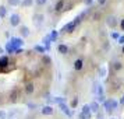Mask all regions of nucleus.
Here are the masks:
<instances>
[{
    "instance_id": "obj_27",
    "label": "nucleus",
    "mask_w": 124,
    "mask_h": 119,
    "mask_svg": "<svg viewBox=\"0 0 124 119\" xmlns=\"http://www.w3.org/2000/svg\"><path fill=\"white\" fill-rule=\"evenodd\" d=\"M42 60H43V63L50 64V57H49V56H43V59H42Z\"/></svg>"
},
{
    "instance_id": "obj_14",
    "label": "nucleus",
    "mask_w": 124,
    "mask_h": 119,
    "mask_svg": "<svg viewBox=\"0 0 124 119\" xmlns=\"http://www.w3.org/2000/svg\"><path fill=\"white\" fill-rule=\"evenodd\" d=\"M20 32H21V35H23L24 38H27V37L29 35V29H28V27H21Z\"/></svg>"
},
{
    "instance_id": "obj_29",
    "label": "nucleus",
    "mask_w": 124,
    "mask_h": 119,
    "mask_svg": "<svg viewBox=\"0 0 124 119\" xmlns=\"http://www.w3.org/2000/svg\"><path fill=\"white\" fill-rule=\"evenodd\" d=\"M35 18H36L38 21H42V18H43V16H40V14H38V16H35Z\"/></svg>"
},
{
    "instance_id": "obj_35",
    "label": "nucleus",
    "mask_w": 124,
    "mask_h": 119,
    "mask_svg": "<svg viewBox=\"0 0 124 119\" xmlns=\"http://www.w3.org/2000/svg\"><path fill=\"white\" fill-rule=\"evenodd\" d=\"M123 53H124V45H123Z\"/></svg>"
},
{
    "instance_id": "obj_32",
    "label": "nucleus",
    "mask_w": 124,
    "mask_h": 119,
    "mask_svg": "<svg viewBox=\"0 0 124 119\" xmlns=\"http://www.w3.org/2000/svg\"><path fill=\"white\" fill-rule=\"evenodd\" d=\"M98 1H99V4H101V6H103V4L106 3V0H98Z\"/></svg>"
},
{
    "instance_id": "obj_18",
    "label": "nucleus",
    "mask_w": 124,
    "mask_h": 119,
    "mask_svg": "<svg viewBox=\"0 0 124 119\" xmlns=\"http://www.w3.org/2000/svg\"><path fill=\"white\" fill-rule=\"evenodd\" d=\"M7 16V9L4 6H0V17L3 18V17H6Z\"/></svg>"
},
{
    "instance_id": "obj_34",
    "label": "nucleus",
    "mask_w": 124,
    "mask_h": 119,
    "mask_svg": "<svg viewBox=\"0 0 124 119\" xmlns=\"http://www.w3.org/2000/svg\"><path fill=\"white\" fill-rule=\"evenodd\" d=\"M120 104H121V105H124V97L121 98V100H120Z\"/></svg>"
},
{
    "instance_id": "obj_3",
    "label": "nucleus",
    "mask_w": 124,
    "mask_h": 119,
    "mask_svg": "<svg viewBox=\"0 0 124 119\" xmlns=\"http://www.w3.org/2000/svg\"><path fill=\"white\" fill-rule=\"evenodd\" d=\"M10 44L13 45V48H14V51H17V49H20V46H23L24 41L21 39V38H11V41H10Z\"/></svg>"
},
{
    "instance_id": "obj_16",
    "label": "nucleus",
    "mask_w": 124,
    "mask_h": 119,
    "mask_svg": "<svg viewBox=\"0 0 124 119\" xmlns=\"http://www.w3.org/2000/svg\"><path fill=\"white\" fill-rule=\"evenodd\" d=\"M107 24H109L110 27H116L117 21H116V18H114V17H109V18H107Z\"/></svg>"
},
{
    "instance_id": "obj_10",
    "label": "nucleus",
    "mask_w": 124,
    "mask_h": 119,
    "mask_svg": "<svg viewBox=\"0 0 124 119\" xmlns=\"http://www.w3.org/2000/svg\"><path fill=\"white\" fill-rule=\"evenodd\" d=\"M64 9V0H57L56 6H54V11H63Z\"/></svg>"
},
{
    "instance_id": "obj_4",
    "label": "nucleus",
    "mask_w": 124,
    "mask_h": 119,
    "mask_svg": "<svg viewBox=\"0 0 124 119\" xmlns=\"http://www.w3.org/2000/svg\"><path fill=\"white\" fill-rule=\"evenodd\" d=\"M20 16L18 14H11V17H10V24H11L13 27H17V25H20Z\"/></svg>"
},
{
    "instance_id": "obj_13",
    "label": "nucleus",
    "mask_w": 124,
    "mask_h": 119,
    "mask_svg": "<svg viewBox=\"0 0 124 119\" xmlns=\"http://www.w3.org/2000/svg\"><path fill=\"white\" fill-rule=\"evenodd\" d=\"M89 108H91L92 112H98V111H99V104H98L96 101H92L91 102V105H89Z\"/></svg>"
},
{
    "instance_id": "obj_22",
    "label": "nucleus",
    "mask_w": 124,
    "mask_h": 119,
    "mask_svg": "<svg viewBox=\"0 0 124 119\" xmlns=\"http://www.w3.org/2000/svg\"><path fill=\"white\" fill-rule=\"evenodd\" d=\"M6 51L8 52V53H13V52H16V51H14V48H13V45L10 44V42L7 44V46H6Z\"/></svg>"
},
{
    "instance_id": "obj_2",
    "label": "nucleus",
    "mask_w": 124,
    "mask_h": 119,
    "mask_svg": "<svg viewBox=\"0 0 124 119\" xmlns=\"http://www.w3.org/2000/svg\"><path fill=\"white\" fill-rule=\"evenodd\" d=\"M117 101H114V100H107L106 102H105V108H106L107 112H110L112 109H114V108H117Z\"/></svg>"
},
{
    "instance_id": "obj_7",
    "label": "nucleus",
    "mask_w": 124,
    "mask_h": 119,
    "mask_svg": "<svg viewBox=\"0 0 124 119\" xmlns=\"http://www.w3.org/2000/svg\"><path fill=\"white\" fill-rule=\"evenodd\" d=\"M57 51H59V53H62V55H67L68 53V46L64 45V44H60V45L57 46Z\"/></svg>"
},
{
    "instance_id": "obj_25",
    "label": "nucleus",
    "mask_w": 124,
    "mask_h": 119,
    "mask_svg": "<svg viewBox=\"0 0 124 119\" xmlns=\"http://www.w3.org/2000/svg\"><path fill=\"white\" fill-rule=\"evenodd\" d=\"M46 1H47V0H35V3H36L38 6H43V4H46Z\"/></svg>"
},
{
    "instance_id": "obj_28",
    "label": "nucleus",
    "mask_w": 124,
    "mask_h": 119,
    "mask_svg": "<svg viewBox=\"0 0 124 119\" xmlns=\"http://www.w3.org/2000/svg\"><path fill=\"white\" fill-rule=\"evenodd\" d=\"M118 44H121V45H124V35H123V37H120V38H118Z\"/></svg>"
},
{
    "instance_id": "obj_1",
    "label": "nucleus",
    "mask_w": 124,
    "mask_h": 119,
    "mask_svg": "<svg viewBox=\"0 0 124 119\" xmlns=\"http://www.w3.org/2000/svg\"><path fill=\"white\" fill-rule=\"evenodd\" d=\"M84 16H85V13H82L81 16H78V17L74 18V21H71V23L66 24V25H64V27L62 28V31H60V32H73L74 29L77 28V25L81 23V20L84 18Z\"/></svg>"
},
{
    "instance_id": "obj_26",
    "label": "nucleus",
    "mask_w": 124,
    "mask_h": 119,
    "mask_svg": "<svg viewBox=\"0 0 124 119\" xmlns=\"http://www.w3.org/2000/svg\"><path fill=\"white\" fill-rule=\"evenodd\" d=\"M110 37H112L113 39H118V38H120V35H118L117 32H112V34H110Z\"/></svg>"
},
{
    "instance_id": "obj_5",
    "label": "nucleus",
    "mask_w": 124,
    "mask_h": 119,
    "mask_svg": "<svg viewBox=\"0 0 124 119\" xmlns=\"http://www.w3.org/2000/svg\"><path fill=\"white\" fill-rule=\"evenodd\" d=\"M74 69H75V70H82V69H84V60H82V59H77V60H75V62H74Z\"/></svg>"
},
{
    "instance_id": "obj_31",
    "label": "nucleus",
    "mask_w": 124,
    "mask_h": 119,
    "mask_svg": "<svg viewBox=\"0 0 124 119\" xmlns=\"http://www.w3.org/2000/svg\"><path fill=\"white\" fill-rule=\"evenodd\" d=\"M99 17H101V14H99V13H96L95 16H93V20H99Z\"/></svg>"
},
{
    "instance_id": "obj_12",
    "label": "nucleus",
    "mask_w": 124,
    "mask_h": 119,
    "mask_svg": "<svg viewBox=\"0 0 124 119\" xmlns=\"http://www.w3.org/2000/svg\"><path fill=\"white\" fill-rule=\"evenodd\" d=\"M42 113H43V115H52V113H53V108L49 107V105H47V107H43L42 108Z\"/></svg>"
},
{
    "instance_id": "obj_15",
    "label": "nucleus",
    "mask_w": 124,
    "mask_h": 119,
    "mask_svg": "<svg viewBox=\"0 0 124 119\" xmlns=\"http://www.w3.org/2000/svg\"><path fill=\"white\" fill-rule=\"evenodd\" d=\"M17 97H18L17 90L11 91V92H10V101H11V102H16V101H17Z\"/></svg>"
},
{
    "instance_id": "obj_20",
    "label": "nucleus",
    "mask_w": 124,
    "mask_h": 119,
    "mask_svg": "<svg viewBox=\"0 0 124 119\" xmlns=\"http://www.w3.org/2000/svg\"><path fill=\"white\" fill-rule=\"evenodd\" d=\"M34 49H35L36 52H39V53H43V52L46 51L43 46H39V45H35V46H34Z\"/></svg>"
},
{
    "instance_id": "obj_21",
    "label": "nucleus",
    "mask_w": 124,
    "mask_h": 119,
    "mask_svg": "<svg viewBox=\"0 0 124 119\" xmlns=\"http://www.w3.org/2000/svg\"><path fill=\"white\" fill-rule=\"evenodd\" d=\"M57 37H59V32H57V31H52V32H50L52 41H56V39H57Z\"/></svg>"
},
{
    "instance_id": "obj_8",
    "label": "nucleus",
    "mask_w": 124,
    "mask_h": 119,
    "mask_svg": "<svg viewBox=\"0 0 124 119\" xmlns=\"http://www.w3.org/2000/svg\"><path fill=\"white\" fill-rule=\"evenodd\" d=\"M35 91V85H34V83H27L25 84V92L28 94V95H31L32 92Z\"/></svg>"
},
{
    "instance_id": "obj_11",
    "label": "nucleus",
    "mask_w": 124,
    "mask_h": 119,
    "mask_svg": "<svg viewBox=\"0 0 124 119\" xmlns=\"http://www.w3.org/2000/svg\"><path fill=\"white\" fill-rule=\"evenodd\" d=\"M81 113H84L86 118H91V108H89V105H84V107H82V112Z\"/></svg>"
},
{
    "instance_id": "obj_19",
    "label": "nucleus",
    "mask_w": 124,
    "mask_h": 119,
    "mask_svg": "<svg viewBox=\"0 0 124 119\" xmlns=\"http://www.w3.org/2000/svg\"><path fill=\"white\" fill-rule=\"evenodd\" d=\"M35 0H24L23 1V7H31L32 4H34Z\"/></svg>"
},
{
    "instance_id": "obj_6",
    "label": "nucleus",
    "mask_w": 124,
    "mask_h": 119,
    "mask_svg": "<svg viewBox=\"0 0 124 119\" xmlns=\"http://www.w3.org/2000/svg\"><path fill=\"white\" fill-rule=\"evenodd\" d=\"M8 63H10V60H8V57L7 56H1L0 57V69H6L7 66H8Z\"/></svg>"
},
{
    "instance_id": "obj_23",
    "label": "nucleus",
    "mask_w": 124,
    "mask_h": 119,
    "mask_svg": "<svg viewBox=\"0 0 124 119\" xmlns=\"http://www.w3.org/2000/svg\"><path fill=\"white\" fill-rule=\"evenodd\" d=\"M7 3L10 6H18L20 4V0H7Z\"/></svg>"
},
{
    "instance_id": "obj_33",
    "label": "nucleus",
    "mask_w": 124,
    "mask_h": 119,
    "mask_svg": "<svg viewBox=\"0 0 124 119\" xmlns=\"http://www.w3.org/2000/svg\"><path fill=\"white\" fill-rule=\"evenodd\" d=\"M85 3L86 4H92V0H85Z\"/></svg>"
},
{
    "instance_id": "obj_24",
    "label": "nucleus",
    "mask_w": 124,
    "mask_h": 119,
    "mask_svg": "<svg viewBox=\"0 0 124 119\" xmlns=\"http://www.w3.org/2000/svg\"><path fill=\"white\" fill-rule=\"evenodd\" d=\"M77 105H78V98H77V97H74V98H73V101H71V107L75 108Z\"/></svg>"
},
{
    "instance_id": "obj_30",
    "label": "nucleus",
    "mask_w": 124,
    "mask_h": 119,
    "mask_svg": "<svg viewBox=\"0 0 124 119\" xmlns=\"http://www.w3.org/2000/svg\"><path fill=\"white\" fill-rule=\"evenodd\" d=\"M120 28H121V31H124V20H121V23H120Z\"/></svg>"
},
{
    "instance_id": "obj_9",
    "label": "nucleus",
    "mask_w": 124,
    "mask_h": 119,
    "mask_svg": "<svg viewBox=\"0 0 124 119\" xmlns=\"http://www.w3.org/2000/svg\"><path fill=\"white\" fill-rule=\"evenodd\" d=\"M59 108H60V109L63 111V112L66 113V115H68V116H71V111L68 109V107L66 105V104H64V102H62V104H59Z\"/></svg>"
},
{
    "instance_id": "obj_17",
    "label": "nucleus",
    "mask_w": 124,
    "mask_h": 119,
    "mask_svg": "<svg viewBox=\"0 0 124 119\" xmlns=\"http://www.w3.org/2000/svg\"><path fill=\"white\" fill-rule=\"evenodd\" d=\"M113 69H114L116 72H118V70H121V69H123V64H121L120 62H114V63H113Z\"/></svg>"
}]
</instances>
